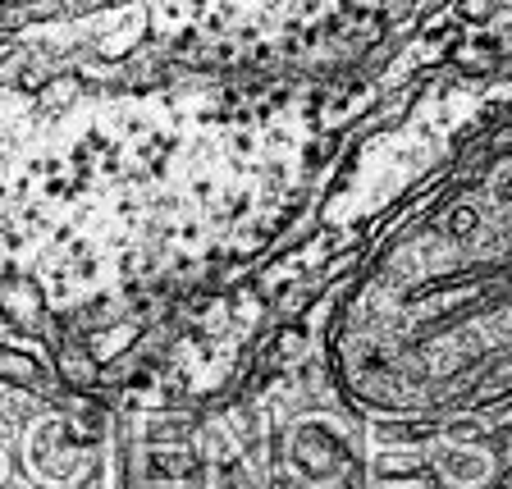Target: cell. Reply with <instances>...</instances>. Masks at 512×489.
<instances>
[{
  "label": "cell",
  "instance_id": "6da1fadb",
  "mask_svg": "<svg viewBox=\"0 0 512 489\" xmlns=\"http://www.w3.org/2000/svg\"><path fill=\"white\" fill-rule=\"evenodd\" d=\"M293 462L307 471L311 480H334L343 471H352V453L343 448V439L325 426H302L293 435Z\"/></svg>",
  "mask_w": 512,
  "mask_h": 489
},
{
  "label": "cell",
  "instance_id": "7a4b0ae2",
  "mask_svg": "<svg viewBox=\"0 0 512 489\" xmlns=\"http://www.w3.org/2000/svg\"><path fill=\"white\" fill-rule=\"evenodd\" d=\"M55 375L64 380V389H74L83 398H92L101 389V362H96L92 343L83 334L69 330L64 339H55Z\"/></svg>",
  "mask_w": 512,
  "mask_h": 489
},
{
  "label": "cell",
  "instance_id": "3957f363",
  "mask_svg": "<svg viewBox=\"0 0 512 489\" xmlns=\"http://www.w3.org/2000/svg\"><path fill=\"white\" fill-rule=\"evenodd\" d=\"M0 380L14 384V389H28V394H46L51 389L46 366L32 352H19V348H0Z\"/></svg>",
  "mask_w": 512,
  "mask_h": 489
},
{
  "label": "cell",
  "instance_id": "277c9868",
  "mask_svg": "<svg viewBox=\"0 0 512 489\" xmlns=\"http://www.w3.org/2000/svg\"><path fill=\"white\" fill-rule=\"evenodd\" d=\"M448 60L458 64L462 74H480V78L503 69V51H499V42H490V37H485V42H458L448 51Z\"/></svg>",
  "mask_w": 512,
  "mask_h": 489
},
{
  "label": "cell",
  "instance_id": "5b68a950",
  "mask_svg": "<svg viewBox=\"0 0 512 489\" xmlns=\"http://www.w3.org/2000/svg\"><path fill=\"white\" fill-rule=\"evenodd\" d=\"M78 96H83V78L51 74L42 87H37V106H42V110H64V106H74Z\"/></svg>",
  "mask_w": 512,
  "mask_h": 489
},
{
  "label": "cell",
  "instance_id": "8992f818",
  "mask_svg": "<svg viewBox=\"0 0 512 489\" xmlns=\"http://www.w3.org/2000/svg\"><path fill=\"white\" fill-rule=\"evenodd\" d=\"M151 467L160 476H197V458H192L188 448H160L156 458H151Z\"/></svg>",
  "mask_w": 512,
  "mask_h": 489
},
{
  "label": "cell",
  "instance_id": "52a82bcc",
  "mask_svg": "<svg viewBox=\"0 0 512 489\" xmlns=\"http://www.w3.org/2000/svg\"><path fill=\"white\" fill-rule=\"evenodd\" d=\"M462 23H490L499 14V0H458Z\"/></svg>",
  "mask_w": 512,
  "mask_h": 489
},
{
  "label": "cell",
  "instance_id": "ba28073f",
  "mask_svg": "<svg viewBox=\"0 0 512 489\" xmlns=\"http://www.w3.org/2000/svg\"><path fill=\"white\" fill-rule=\"evenodd\" d=\"M448 0H412V23H430L439 10H444Z\"/></svg>",
  "mask_w": 512,
  "mask_h": 489
}]
</instances>
